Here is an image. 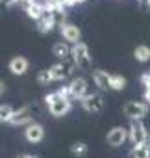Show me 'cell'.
I'll return each instance as SVG.
<instances>
[{
	"label": "cell",
	"instance_id": "1",
	"mask_svg": "<svg viewBox=\"0 0 150 158\" xmlns=\"http://www.w3.org/2000/svg\"><path fill=\"white\" fill-rule=\"evenodd\" d=\"M70 56H72L74 65H78L80 69H84V71H89L91 69V56H89V48H87L85 43L80 41L76 45H72Z\"/></svg>",
	"mask_w": 150,
	"mask_h": 158
},
{
	"label": "cell",
	"instance_id": "2",
	"mask_svg": "<svg viewBox=\"0 0 150 158\" xmlns=\"http://www.w3.org/2000/svg\"><path fill=\"white\" fill-rule=\"evenodd\" d=\"M39 106L37 104H26V106H22L21 110H15V114H13V117H11V125H24V123H28V121H32L35 115H39Z\"/></svg>",
	"mask_w": 150,
	"mask_h": 158
},
{
	"label": "cell",
	"instance_id": "3",
	"mask_svg": "<svg viewBox=\"0 0 150 158\" xmlns=\"http://www.w3.org/2000/svg\"><path fill=\"white\" fill-rule=\"evenodd\" d=\"M122 112L128 119L132 121H141L146 114H148V104L146 102H137V101H132V102H126L122 106Z\"/></svg>",
	"mask_w": 150,
	"mask_h": 158
},
{
	"label": "cell",
	"instance_id": "4",
	"mask_svg": "<svg viewBox=\"0 0 150 158\" xmlns=\"http://www.w3.org/2000/svg\"><path fill=\"white\" fill-rule=\"evenodd\" d=\"M128 138H130V141L133 143V147L144 145L146 139H148V132H146V128H144V125H143L141 121H132L130 130H128Z\"/></svg>",
	"mask_w": 150,
	"mask_h": 158
},
{
	"label": "cell",
	"instance_id": "5",
	"mask_svg": "<svg viewBox=\"0 0 150 158\" xmlns=\"http://www.w3.org/2000/svg\"><path fill=\"white\" fill-rule=\"evenodd\" d=\"M48 110L54 117H61L65 115L69 110H70V99H65V97H59L57 91H56V99L48 104Z\"/></svg>",
	"mask_w": 150,
	"mask_h": 158
},
{
	"label": "cell",
	"instance_id": "6",
	"mask_svg": "<svg viewBox=\"0 0 150 158\" xmlns=\"http://www.w3.org/2000/svg\"><path fill=\"white\" fill-rule=\"evenodd\" d=\"M82 106H84L85 112L95 114V112H100L104 108V99H102L100 93H91V95H85L82 99Z\"/></svg>",
	"mask_w": 150,
	"mask_h": 158
},
{
	"label": "cell",
	"instance_id": "7",
	"mask_svg": "<svg viewBox=\"0 0 150 158\" xmlns=\"http://www.w3.org/2000/svg\"><path fill=\"white\" fill-rule=\"evenodd\" d=\"M59 30H61V35L67 39V41H70V43H80V37H82V32H80V28L78 26H74V24H70V23H61L59 24Z\"/></svg>",
	"mask_w": 150,
	"mask_h": 158
},
{
	"label": "cell",
	"instance_id": "8",
	"mask_svg": "<svg viewBox=\"0 0 150 158\" xmlns=\"http://www.w3.org/2000/svg\"><path fill=\"white\" fill-rule=\"evenodd\" d=\"M24 138H26L30 143H39V141L45 138V128H43V125H39V123H30V125L26 127V130H24Z\"/></svg>",
	"mask_w": 150,
	"mask_h": 158
},
{
	"label": "cell",
	"instance_id": "9",
	"mask_svg": "<svg viewBox=\"0 0 150 158\" xmlns=\"http://www.w3.org/2000/svg\"><path fill=\"white\" fill-rule=\"evenodd\" d=\"M126 138H128V130H126L124 127H113V128L108 132V143H109L111 147L122 145V143L126 141Z\"/></svg>",
	"mask_w": 150,
	"mask_h": 158
},
{
	"label": "cell",
	"instance_id": "10",
	"mask_svg": "<svg viewBox=\"0 0 150 158\" xmlns=\"http://www.w3.org/2000/svg\"><path fill=\"white\" fill-rule=\"evenodd\" d=\"M56 24H57V19H56V15H54L52 11H48V10H46V11L41 15V19L37 21V28H39L41 34H48Z\"/></svg>",
	"mask_w": 150,
	"mask_h": 158
},
{
	"label": "cell",
	"instance_id": "11",
	"mask_svg": "<svg viewBox=\"0 0 150 158\" xmlns=\"http://www.w3.org/2000/svg\"><path fill=\"white\" fill-rule=\"evenodd\" d=\"M69 89H70V95L72 99H84L87 93V80L85 78H74V80L69 84Z\"/></svg>",
	"mask_w": 150,
	"mask_h": 158
},
{
	"label": "cell",
	"instance_id": "12",
	"mask_svg": "<svg viewBox=\"0 0 150 158\" xmlns=\"http://www.w3.org/2000/svg\"><path fill=\"white\" fill-rule=\"evenodd\" d=\"M72 67L70 65H67L65 61H61V63H56V65H52L50 67V74H52V80H65V78L72 73L70 71Z\"/></svg>",
	"mask_w": 150,
	"mask_h": 158
},
{
	"label": "cell",
	"instance_id": "13",
	"mask_svg": "<svg viewBox=\"0 0 150 158\" xmlns=\"http://www.w3.org/2000/svg\"><path fill=\"white\" fill-rule=\"evenodd\" d=\"M10 71L13 74H24L28 71V60L24 56H15L10 60Z\"/></svg>",
	"mask_w": 150,
	"mask_h": 158
},
{
	"label": "cell",
	"instance_id": "14",
	"mask_svg": "<svg viewBox=\"0 0 150 158\" xmlns=\"http://www.w3.org/2000/svg\"><path fill=\"white\" fill-rule=\"evenodd\" d=\"M93 80H95V84L100 89H108L109 88V80H111V74H108L106 71L97 69V71H93Z\"/></svg>",
	"mask_w": 150,
	"mask_h": 158
},
{
	"label": "cell",
	"instance_id": "15",
	"mask_svg": "<svg viewBox=\"0 0 150 158\" xmlns=\"http://www.w3.org/2000/svg\"><path fill=\"white\" fill-rule=\"evenodd\" d=\"M45 11H46L45 4H39L37 0H35V2H32V4H26V13H28V17H32V19H35V21H39Z\"/></svg>",
	"mask_w": 150,
	"mask_h": 158
},
{
	"label": "cell",
	"instance_id": "16",
	"mask_svg": "<svg viewBox=\"0 0 150 158\" xmlns=\"http://www.w3.org/2000/svg\"><path fill=\"white\" fill-rule=\"evenodd\" d=\"M70 50H72V48H69V45H67V43H63V41H57V43L52 47L54 56H56V58H61V60L69 58V56H70Z\"/></svg>",
	"mask_w": 150,
	"mask_h": 158
},
{
	"label": "cell",
	"instance_id": "17",
	"mask_svg": "<svg viewBox=\"0 0 150 158\" xmlns=\"http://www.w3.org/2000/svg\"><path fill=\"white\" fill-rule=\"evenodd\" d=\"M133 56H135V60L141 61V63L148 61V60H150V47H146V45H139V47H135Z\"/></svg>",
	"mask_w": 150,
	"mask_h": 158
},
{
	"label": "cell",
	"instance_id": "18",
	"mask_svg": "<svg viewBox=\"0 0 150 158\" xmlns=\"http://www.w3.org/2000/svg\"><path fill=\"white\" fill-rule=\"evenodd\" d=\"M109 88L115 91H120L126 88V78L120 74H111V80H109Z\"/></svg>",
	"mask_w": 150,
	"mask_h": 158
},
{
	"label": "cell",
	"instance_id": "19",
	"mask_svg": "<svg viewBox=\"0 0 150 158\" xmlns=\"http://www.w3.org/2000/svg\"><path fill=\"white\" fill-rule=\"evenodd\" d=\"M132 156L133 158H150V147L146 143L144 145H137V147H133Z\"/></svg>",
	"mask_w": 150,
	"mask_h": 158
},
{
	"label": "cell",
	"instance_id": "20",
	"mask_svg": "<svg viewBox=\"0 0 150 158\" xmlns=\"http://www.w3.org/2000/svg\"><path fill=\"white\" fill-rule=\"evenodd\" d=\"M70 152H72L74 156H84V154L87 152V143H85V141H74V143L70 145Z\"/></svg>",
	"mask_w": 150,
	"mask_h": 158
},
{
	"label": "cell",
	"instance_id": "21",
	"mask_svg": "<svg viewBox=\"0 0 150 158\" xmlns=\"http://www.w3.org/2000/svg\"><path fill=\"white\" fill-rule=\"evenodd\" d=\"M15 110L10 104H0V121H11Z\"/></svg>",
	"mask_w": 150,
	"mask_h": 158
},
{
	"label": "cell",
	"instance_id": "22",
	"mask_svg": "<svg viewBox=\"0 0 150 158\" xmlns=\"http://www.w3.org/2000/svg\"><path fill=\"white\" fill-rule=\"evenodd\" d=\"M37 82H39V84H43V86H46L48 82H52L50 69H43V71H39V74H37Z\"/></svg>",
	"mask_w": 150,
	"mask_h": 158
},
{
	"label": "cell",
	"instance_id": "23",
	"mask_svg": "<svg viewBox=\"0 0 150 158\" xmlns=\"http://www.w3.org/2000/svg\"><path fill=\"white\" fill-rule=\"evenodd\" d=\"M17 158H39V156H35V154H26V152H24V154H19Z\"/></svg>",
	"mask_w": 150,
	"mask_h": 158
},
{
	"label": "cell",
	"instance_id": "24",
	"mask_svg": "<svg viewBox=\"0 0 150 158\" xmlns=\"http://www.w3.org/2000/svg\"><path fill=\"white\" fill-rule=\"evenodd\" d=\"M17 2H19V0H4V4H6L8 8H10V6H13V4H17Z\"/></svg>",
	"mask_w": 150,
	"mask_h": 158
},
{
	"label": "cell",
	"instance_id": "25",
	"mask_svg": "<svg viewBox=\"0 0 150 158\" xmlns=\"http://www.w3.org/2000/svg\"><path fill=\"white\" fill-rule=\"evenodd\" d=\"M144 99L150 101V86H146V89H144Z\"/></svg>",
	"mask_w": 150,
	"mask_h": 158
},
{
	"label": "cell",
	"instance_id": "26",
	"mask_svg": "<svg viewBox=\"0 0 150 158\" xmlns=\"http://www.w3.org/2000/svg\"><path fill=\"white\" fill-rule=\"evenodd\" d=\"M4 91H6V84H4V82H2V80H0V95H2V93H4Z\"/></svg>",
	"mask_w": 150,
	"mask_h": 158
},
{
	"label": "cell",
	"instance_id": "27",
	"mask_svg": "<svg viewBox=\"0 0 150 158\" xmlns=\"http://www.w3.org/2000/svg\"><path fill=\"white\" fill-rule=\"evenodd\" d=\"M24 4H32V2H35V0H22Z\"/></svg>",
	"mask_w": 150,
	"mask_h": 158
},
{
	"label": "cell",
	"instance_id": "28",
	"mask_svg": "<svg viewBox=\"0 0 150 158\" xmlns=\"http://www.w3.org/2000/svg\"><path fill=\"white\" fill-rule=\"evenodd\" d=\"M76 2H85V0H76Z\"/></svg>",
	"mask_w": 150,
	"mask_h": 158
},
{
	"label": "cell",
	"instance_id": "29",
	"mask_svg": "<svg viewBox=\"0 0 150 158\" xmlns=\"http://www.w3.org/2000/svg\"><path fill=\"white\" fill-rule=\"evenodd\" d=\"M148 6H150V0H148Z\"/></svg>",
	"mask_w": 150,
	"mask_h": 158
},
{
	"label": "cell",
	"instance_id": "30",
	"mask_svg": "<svg viewBox=\"0 0 150 158\" xmlns=\"http://www.w3.org/2000/svg\"><path fill=\"white\" fill-rule=\"evenodd\" d=\"M148 139H150V138H148Z\"/></svg>",
	"mask_w": 150,
	"mask_h": 158
}]
</instances>
